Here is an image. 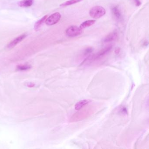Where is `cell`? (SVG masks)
Wrapping results in <instances>:
<instances>
[{"mask_svg":"<svg viewBox=\"0 0 149 149\" xmlns=\"http://www.w3.org/2000/svg\"><path fill=\"white\" fill-rule=\"evenodd\" d=\"M34 0H23L19 2L18 5L21 7H29L32 5Z\"/></svg>","mask_w":149,"mask_h":149,"instance_id":"10","label":"cell"},{"mask_svg":"<svg viewBox=\"0 0 149 149\" xmlns=\"http://www.w3.org/2000/svg\"><path fill=\"white\" fill-rule=\"evenodd\" d=\"M26 36L27 35L26 34H23L16 37L14 40H12V42H10V43L8 45V47L9 49L13 48L15 45H17L18 44H19V42L23 40Z\"/></svg>","mask_w":149,"mask_h":149,"instance_id":"5","label":"cell"},{"mask_svg":"<svg viewBox=\"0 0 149 149\" xmlns=\"http://www.w3.org/2000/svg\"><path fill=\"white\" fill-rule=\"evenodd\" d=\"M47 15H45L43 17H42V19H40V20L38 21L34 25V28L36 31L39 30V28H40L42 24H43L44 22L45 21L46 19L47 18Z\"/></svg>","mask_w":149,"mask_h":149,"instance_id":"11","label":"cell"},{"mask_svg":"<svg viewBox=\"0 0 149 149\" xmlns=\"http://www.w3.org/2000/svg\"><path fill=\"white\" fill-rule=\"evenodd\" d=\"M115 52L116 53V54H119V52H120V49H119V48H117L115 49Z\"/></svg>","mask_w":149,"mask_h":149,"instance_id":"16","label":"cell"},{"mask_svg":"<svg viewBox=\"0 0 149 149\" xmlns=\"http://www.w3.org/2000/svg\"><path fill=\"white\" fill-rule=\"evenodd\" d=\"M90 102V100H83L79 101L77 102L75 105V109L76 110H80L82 108L84 107V106L87 105L89 102Z\"/></svg>","mask_w":149,"mask_h":149,"instance_id":"7","label":"cell"},{"mask_svg":"<svg viewBox=\"0 0 149 149\" xmlns=\"http://www.w3.org/2000/svg\"><path fill=\"white\" fill-rule=\"evenodd\" d=\"M93 51V49L92 48H88L87 49H86L84 52L85 55L88 54H90Z\"/></svg>","mask_w":149,"mask_h":149,"instance_id":"13","label":"cell"},{"mask_svg":"<svg viewBox=\"0 0 149 149\" xmlns=\"http://www.w3.org/2000/svg\"><path fill=\"white\" fill-rule=\"evenodd\" d=\"M112 49V46L109 45L107 47L105 48L104 49H102L99 52H98L96 55L94 56L92 58V59L93 60H97V59L100 58L101 57H102L103 56L105 55L106 54L109 53Z\"/></svg>","mask_w":149,"mask_h":149,"instance_id":"4","label":"cell"},{"mask_svg":"<svg viewBox=\"0 0 149 149\" xmlns=\"http://www.w3.org/2000/svg\"><path fill=\"white\" fill-rule=\"evenodd\" d=\"M95 22L96 20H88L80 24V28L82 29H85L86 28L90 27L93 25L95 23Z\"/></svg>","mask_w":149,"mask_h":149,"instance_id":"8","label":"cell"},{"mask_svg":"<svg viewBox=\"0 0 149 149\" xmlns=\"http://www.w3.org/2000/svg\"><path fill=\"white\" fill-rule=\"evenodd\" d=\"M83 0H69L67 2H64L63 3L61 4L60 6L61 7H66L67 6L74 5L75 4L79 3L80 2H81Z\"/></svg>","mask_w":149,"mask_h":149,"instance_id":"12","label":"cell"},{"mask_svg":"<svg viewBox=\"0 0 149 149\" xmlns=\"http://www.w3.org/2000/svg\"><path fill=\"white\" fill-rule=\"evenodd\" d=\"M134 1V3L137 6H139L141 5V2L139 0H133Z\"/></svg>","mask_w":149,"mask_h":149,"instance_id":"15","label":"cell"},{"mask_svg":"<svg viewBox=\"0 0 149 149\" xmlns=\"http://www.w3.org/2000/svg\"><path fill=\"white\" fill-rule=\"evenodd\" d=\"M61 15L59 12H56L49 16L45 20V23L48 25H52L57 23L60 20Z\"/></svg>","mask_w":149,"mask_h":149,"instance_id":"3","label":"cell"},{"mask_svg":"<svg viewBox=\"0 0 149 149\" xmlns=\"http://www.w3.org/2000/svg\"><path fill=\"white\" fill-rule=\"evenodd\" d=\"M106 13V9L100 6L93 7L89 11V15L90 17L94 19H100Z\"/></svg>","mask_w":149,"mask_h":149,"instance_id":"1","label":"cell"},{"mask_svg":"<svg viewBox=\"0 0 149 149\" xmlns=\"http://www.w3.org/2000/svg\"><path fill=\"white\" fill-rule=\"evenodd\" d=\"M117 32L116 30H115L113 32H111L109 35H108L105 38L103 39V41L104 42H112L116 40L117 38Z\"/></svg>","mask_w":149,"mask_h":149,"instance_id":"6","label":"cell"},{"mask_svg":"<svg viewBox=\"0 0 149 149\" xmlns=\"http://www.w3.org/2000/svg\"><path fill=\"white\" fill-rule=\"evenodd\" d=\"M29 67L27 66H19V69L21 70H25L26 69H29Z\"/></svg>","mask_w":149,"mask_h":149,"instance_id":"14","label":"cell"},{"mask_svg":"<svg viewBox=\"0 0 149 149\" xmlns=\"http://www.w3.org/2000/svg\"><path fill=\"white\" fill-rule=\"evenodd\" d=\"M83 32L82 29L76 25H72L66 31V34L68 37H75L80 35Z\"/></svg>","mask_w":149,"mask_h":149,"instance_id":"2","label":"cell"},{"mask_svg":"<svg viewBox=\"0 0 149 149\" xmlns=\"http://www.w3.org/2000/svg\"><path fill=\"white\" fill-rule=\"evenodd\" d=\"M112 12L116 19L120 20L122 19V14L120 11L117 6H114L112 8Z\"/></svg>","mask_w":149,"mask_h":149,"instance_id":"9","label":"cell"}]
</instances>
